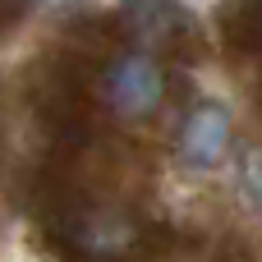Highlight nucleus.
I'll use <instances>...</instances> for the list:
<instances>
[{"instance_id":"obj_1","label":"nucleus","mask_w":262,"mask_h":262,"mask_svg":"<svg viewBox=\"0 0 262 262\" xmlns=\"http://www.w3.org/2000/svg\"><path fill=\"white\" fill-rule=\"evenodd\" d=\"M101 97L120 120H147L166 101V69L147 51H124L101 74Z\"/></svg>"},{"instance_id":"obj_2","label":"nucleus","mask_w":262,"mask_h":262,"mask_svg":"<svg viewBox=\"0 0 262 262\" xmlns=\"http://www.w3.org/2000/svg\"><path fill=\"white\" fill-rule=\"evenodd\" d=\"M230 147H235V120L216 101L193 106L175 134V157L184 170H216V166H226Z\"/></svg>"},{"instance_id":"obj_3","label":"nucleus","mask_w":262,"mask_h":262,"mask_svg":"<svg viewBox=\"0 0 262 262\" xmlns=\"http://www.w3.org/2000/svg\"><path fill=\"white\" fill-rule=\"evenodd\" d=\"M235 193H239V203H244V212L262 221V152H249L244 161H239V170H235Z\"/></svg>"}]
</instances>
